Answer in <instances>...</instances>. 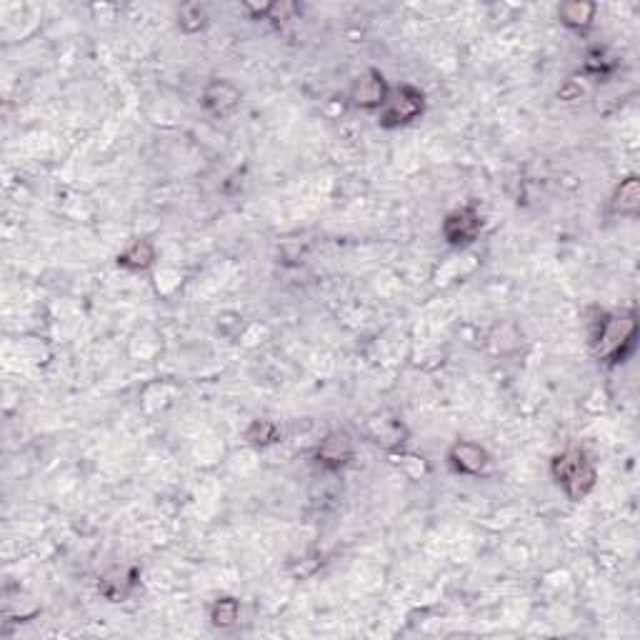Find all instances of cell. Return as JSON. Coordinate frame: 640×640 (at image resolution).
Segmentation results:
<instances>
[{"label": "cell", "mask_w": 640, "mask_h": 640, "mask_svg": "<svg viewBox=\"0 0 640 640\" xmlns=\"http://www.w3.org/2000/svg\"><path fill=\"white\" fill-rule=\"evenodd\" d=\"M425 111V95L421 88L411 83L398 85L393 93L388 95L386 105L380 111V125L383 128H400L418 121Z\"/></svg>", "instance_id": "3"}, {"label": "cell", "mask_w": 640, "mask_h": 640, "mask_svg": "<svg viewBox=\"0 0 640 640\" xmlns=\"http://www.w3.org/2000/svg\"><path fill=\"white\" fill-rule=\"evenodd\" d=\"M550 471H553L558 485L573 503L583 500L595 488V480H598L593 463L588 461V455L581 448H568L560 455H556Z\"/></svg>", "instance_id": "2"}, {"label": "cell", "mask_w": 640, "mask_h": 640, "mask_svg": "<svg viewBox=\"0 0 640 640\" xmlns=\"http://www.w3.org/2000/svg\"><path fill=\"white\" fill-rule=\"evenodd\" d=\"M638 340V318L633 311L605 313L595 323L593 353L605 366H618L635 350Z\"/></svg>", "instance_id": "1"}, {"label": "cell", "mask_w": 640, "mask_h": 640, "mask_svg": "<svg viewBox=\"0 0 640 640\" xmlns=\"http://www.w3.org/2000/svg\"><path fill=\"white\" fill-rule=\"evenodd\" d=\"M135 583H138V571L135 568H115V571H111V573H105L103 578H101V593L105 595V598H111V601H123L125 595L131 593L133 588H135Z\"/></svg>", "instance_id": "9"}, {"label": "cell", "mask_w": 640, "mask_h": 640, "mask_svg": "<svg viewBox=\"0 0 640 640\" xmlns=\"http://www.w3.org/2000/svg\"><path fill=\"white\" fill-rule=\"evenodd\" d=\"M178 23H180V28L188 30V33H193V30H200L203 26H206V10L200 8L198 3L183 5L178 13Z\"/></svg>", "instance_id": "15"}, {"label": "cell", "mask_w": 640, "mask_h": 640, "mask_svg": "<svg viewBox=\"0 0 640 640\" xmlns=\"http://www.w3.org/2000/svg\"><path fill=\"white\" fill-rule=\"evenodd\" d=\"M448 463H451L453 471L461 473V475H480V473L488 471L490 455L478 443L458 441L448 451Z\"/></svg>", "instance_id": "6"}, {"label": "cell", "mask_w": 640, "mask_h": 640, "mask_svg": "<svg viewBox=\"0 0 640 640\" xmlns=\"http://www.w3.org/2000/svg\"><path fill=\"white\" fill-rule=\"evenodd\" d=\"M483 230V218L478 216L475 208H461V210H453L451 216L443 220V238L448 240V245L453 248H463V245H471L478 233Z\"/></svg>", "instance_id": "5"}, {"label": "cell", "mask_w": 640, "mask_h": 640, "mask_svg": "<svg viewBox=\"0 0 640 640\" xmlns=\"http://www.w3.org/2000/svg\"><path fill=\"white\" fill-rule=\"evenodd\" d=\"M155 261V248H153L151 240H133L121 255H118V265L125 268V271H148Z\"/></svg>", "instance_id": "10"}, {"label": "cell", "mask_w": 640, "mask_h": 640, "mask_svg": "<svg viewBox=\"0 0 640 640\" xmlns=\"http://www.w3.org/2000/svg\"><path fill=\"white\" fill-rule=\"evenodd\" d=\"M353 441H350L348 433H330L320 441L318 451H315V461L318 465H323L325 471H340L346 468L353 458Z\"/></svg>", "instance_id": "7"}, {"label": "cell", "mask_w": 640, "mask_h": 640, "mask_svg": "<svg viewBox=\"0 0 640 640\" xmlns=\"http://www.w3.org/2000/svg\"><path fill=\"white\" fill-rule=\"evenodd\" d=\"M388 95H390V88L386 83V76L376 68H368L366 73L350 85V101L363 111H378V108L383 111Z\"/></svg>", "instance_id": "4"}, {"label": "cell", "mask_w": 640, "mask_h": 640, "mask_svg": "<svg viewBox=\"0 0 640 640\" xmlns=\"http://www.w3.org/2000/svg\"><path fill=\"white\" fill-rule=\"evenodd\" d=\"M203 105L216 115L233 113L240 105V91L230 80H213L203 91Z\"/></svg>", "instance_id": "8"}, {"label": "cell", "mask_w": 640, "mask_h": 640, "mask_svg": "<svg viewBox=\"0 0 640 640\" xmlns=\"http://www.w3.org/2000/svg\"><path fill=\"white\" fill-rule=\"evenodd\" d=\"M613 213H618V216H638V208H640V180L635 178V176H631V178H625L618 186V190H615V196H613Z\"/></svg>", "instance_id": "11"}, {"label": "cell", "mask_w": 640, "mask_h": 640, "mask_svg": "<svg viewBox=\"0 0 640 640\" xmlns=\"http://www.w3.org/2000/svg\"><path fill=\"white\" fill-rule=\"evenodd\" d=\"M278 425L271 423V421H253L251 423V428L245 431V441L251 443V445H271V443L278 441Z\"/></svg>", "instance_id": "14"}, {"label": "cell", "mask_w": 640, "mask_h": 640, "mask_svg": "<svg viewBox=\"0 0 640 640\" xmlns=\"http://www.w3.org/2000/svg\"><path fill=\"white\" fill-rule=\"evenodd\" d=\"M240 618V601L236 598H218L210 608V621L216 628H233Z\"/></svg>", "instance_id": "13"}, {"label": "cell", "mask_w": 640, "mask_h": 640, "mask_svg": "<svg viewBox=\"0 0 640 640\" xmlns=\"http://www.w3.org/2000/svg\"><path fill=\"white\" fill-rule=\"evenodd\" d=\"M595 10H598L595 3H578V0H573V3H563L558 8V16H560V20H563L568 28L585 30L593 26Z\"/></svg>", "instance_id": "12"}]
</instances>
